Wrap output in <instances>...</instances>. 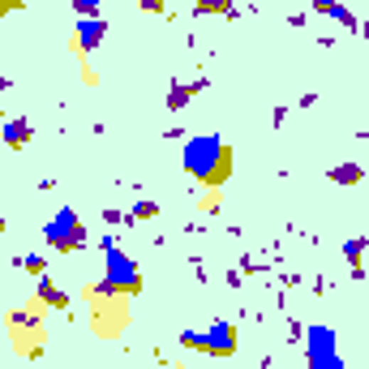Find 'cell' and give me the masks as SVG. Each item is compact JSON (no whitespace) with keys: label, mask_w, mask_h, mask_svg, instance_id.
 I'll list each match as a JSON object with an SVG mask.
<instances>
[{"label":"cell","mask_w":369,"mask_h":369,"mask_svg":"<svg viewBox=\"0 0 369 369\" xmlns=\"http://www.w3.org/2000/svg\"><path fill=\"white\" fill-rule=\"evenodd\" d=\"M134 219H159V202H146V198H142V202L134 206Z\"/></svg>","instance_id":"4fadbf2b"},{"label":"cell","mask_w":369,"mask_h":369,"mask_svg":"<svg viewBox=\"0 0 369 369\" xmlns=\"http://www.w3.org/2000/svg\"><path fill=\"white\" fill-rule=\"evenodd\" d=\"M198 86H202V82H193V86H185V82H176V86L168 90V107H172V112H181V107H185V103L193 99V90H198Z\"/></svg>","instance_id":"30bf717a"},{"label":"cell","mask_w":369,"mask_h":369,"mask_svg":"<svg viewBox=\"0 0 369 369\" xmlns=\"http://www.w3.org/2000/svg\"><path fill=\"white\" fill-rule=\"evenodd\" d=\"M35 296H39V305H52V309H69V292L56 284V279H48V275H39V284H35Z\"/></svg>","instance_id":"52a82bcc"},{"label":"cell","mask_w":369,"mask_h":369,"mask_svg":"<svg viewBox=\"0 0 369 369\" xmlns=\"http://www.w3.org/2000/svg\"><path fill=\"white\" fill-rule=\"evenodd\" d=\"M206 356H236V326L232 322H210L202 331V348Z\"/></svg>","instance_id":"5b68a950"},{"label":"cell","mask_w":369,"mask_h":369,"mask_svg":"<svg viewBox=\"0 0 369 369\" xmlns=\"http://www.w3.org/2000/svg\"><path fill=\"white\" fill-rule=\"evenodd\" d=\"M365 275H369V267H365Z\"/></svg>","instance_id":"44dd1931"},{"label":"cell","mask_w":369,"mask_h":369,"mask_svg":"<svg viewBox=\"0 0 369 369\" xmlns=\"http://www.w3.org/2000/svg\"><path fill=\"white\" fill-rule=\"evenodd\" d=\"M138 5H142V14H164V9H168L164 0H138Z\"/></svg>","instance_id":"2e32d148"},{"label":"cell","mask_w":369,"mask_h":369,"mask_svg":"<svg viewBox=\"0 0 369 369\" xmlns=\"http://www.w3.org/2000/svg\"><path fill=\"white\" fill-rule=\"evenodd\" d=\"M22 9V0H0V18H5V14H18Z\"/></svg>","instance_id":"e0dca14e"},{"label":"cell","mask_w":369,"mask_h":369,"mask_svg":"<svg viewBox=\"0 0 369 369\" xmlns=\"http://www.w3.org/2000/svg\"><path fill=\"white\" fill-rule=\"evenodd\" d=\"M73 9H77L82 18H99V9H103V0H73Z\"/></svg>","instance_id":"7c38bea8"},{"label":"cell","mask_w":369,"mask_h":369,"mask_svg":"<svg viewBox=\"0 0 369 369\" xmlns=\"http://www.w3.org/2000/svg\"><path fill=\"white\" fill-rule=\"evenodd\" d=\"M198 14H232V0H198Z\"/></svg>","instance_id":"8fae6325"},{"label":"cell","mask_w":369,"mask_h":369,"mask_svg":"<svg viewBox=\"0 0 369 369\" xmlns=\"http://www.w3.org/2000/svg\"><path fill=\"white\" fill-rule=\"evenodd\" d=\"M95 292L107 296V301L142 292V271H138V262H134L125 250H116V245H103V279L95 284Z\"/></svg>","instance_id":"7a4b0ae2"},{"label":"cell","mask_w":369,"mask_h":369,"mask_svg":"<svg viewBox=\"0 0 369 369\" xmlns=\"http://www.w3.org/2000/svg\"><path fill=\"white\" fill-rule=\"evenodd\" d=\"M181 159H185V172H189L198 185H206V189H219V185L232 176V146H228L223 138H215V134H193V138H185Z\"/></svg>","instance_id":"6da1fadb"},{"label":"cell","mask_w":369,"mask_h":369,"mask_svg":"<svg viewBox=\"0 0 369 369\" xmlns=\"http://www.w3.org/2000/svg\"><path fill=\"white\" fill-rule=\"evenodd\" d=\"M326 176H331L335 185H360V181H365V168H360V164H339V168H331Z\"/></svg>","instance_id":"9c48e42d"},{"label":"cell","mask_w":369,"mask_h":369,"mask_svg":"<svg viewBox=\"0 0 369 369\" xmlns=\"http://www.w3.org/2000/svg\"><path fill=\"white\" fill-rule=\"evenodd\" d=\"M181 369H189V365H181Z\"/></svg>","instance_id":"ffe728a7"},{"label":"cell","mask_w":369,"mask_h":369,"mask_svg":"<svg viewBox=\"0 0 369 369\" xmlns=\"http://www.w3.org/2000/svg\"><path fill=\"white\" fill-rule=\"evenodd\" d=\"M107 39V22L103 18H77V31H73V48L86 56V52H95L99 43Z\"/></svg>","instance_id":"8992f818"},{"label":"cell","mask_w":369,"mask_h":369,"mask_svg":"<svg viewBox=\"0 0 369 369\" xmlns=\"http://www.w3.org/2000/svg\"><path fill=\"white\" fill-rule=\"evenodd\" d=\"M0 236H5V219H0Z\"/></svg>","instance_id":"d6986e66"},{"label":"cell","mask_w":369,"mask_h":369,"mask_svg":"<svg viewBox=\"0 0 369 369\" xmlns=\"http://www.w3.org/2000/svg\"><path fill=\"white\" fill-rule=\"evenodd\" d=\"M305 360H309V369H343V356L335 348V331L326 322H314L305 331Z\"/></svg>","instance_id":"277c9868"},{"label":"cell","mask_w":369,"mask_h":369,"mask_svg":"<svg viewBox=\"0 0 369 369\" xmlns=\"http://www.w3.org/2000/svg\"><path fill=\"white\" fill-rule=\"evenodd\" d=\"M0 134H5V142H9L14 151H22V146L31 142V125H26V120H22V116L5 120V129H0Z\"/></svg>","instance_id":"ba28073f"},{"label":"cell","mask_w":369,"mask_h":369,"mask_svg":"<svg viewBox=\"0 0 369 369\" xmlns=\"http://www.w3.org/2000/svg\"><path fill=\"white\" fill-rule=\"evenodd\" d=\"M22 267H26L31 275H43V267H48V262H43L39 254H31V258H22Z\"/></svg>","instance_id":"5bb4252c"},{"label":"cell","mask_w":369,"mask_h":369,"mask_svg":"<svg viewBox=\"0 0 369 369\" xmlns=\"http://www.w3.org/2000/svg\"><path fill=\"white\" fill-rule=\"evenodd\" d=\"M331 5H335V0H314V9H318V14H326Z\"/></svg>","instance_id":"ac0fdd59"},{"label":"cell","mask_w":369,"mask_h":369,"mask_svg":"<svg viewBox=\"0 0 369 369\" xmlns=\"http://www.w3.org/2000/svg\"><path fill=\"white\" fill-rule=\"evenodd\" d=\"M43 236H48V245H52L56 254H73V250H82V245H86V223H82V215L73 206H60L43 223Z\"/></svg>","instance_id":"3957f363"},{"label":"cell","mask_w":369,"mask_h":369,"mask_svg":"<svg viewBox=\"0 0 369 369\" xmlns=\"http://www.w3.org/2000/svg\"><path fill=\"white\" fill-rule=\"evenodd\" d=\"M181 348H202V331H181Z\"/></svg>","instance_id":"9a60e30c"}]
</instances>
